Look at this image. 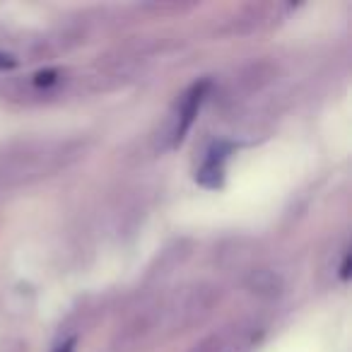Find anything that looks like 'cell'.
Here are the masks:
<instances>
[{
	"instance_id": "5",
	"label": "cell",
	"mask_w": 352,
	"mask_h": 352,
	"mask_svg": "<svg viewBox=\"0 0 352 352\" xmlns=\"http://www.w3.org/2000/svg\"><path fill=\"white\" fill-rule=\"evenodd\" d=\"M283 278L270 268H254L246 275V289L261 299H275L283 292Z\"/></svg>"
},
{
	"instance_id": "2",
	"label": "cell",
	"mask_w": 352,
	"mask_h": 352,
	"mask_svg": "<svg viewBox=\"0 0 352 352\" xmlns=\"http://www.w3.org/2000/svg\"><path fill=\"white\" fill-rule=\"evenodd\" d=\"M208 89H210V80H201V82L191 85V87L182 94V99L174 104L171 113L166 116L164 126H162L160 135H157V150L160 152L171 150V147H176L186 138V133L191 131L193 121H196L203 99L208 97Z\"/></svg>"
},
{
	"instance_id": "4",
	"label": "cell",
	"mask_w": 352,
	"mask_h": 352,
	"mask_svg": "<svg viewBox=\"0 0 352 352\" xmlns=\"http://www.w3.org/2000/svg\"><path fill=\"white\" fill-rule=\"evenodd\" d=\"M232 152V145H227V142L217 140L215 145L208 150L206 160H203V164L198 166L196 171V182L201 184V186L206 188H220L222 186V179H225V162L227 157H230Z\"/></svg>"
},
{
	"instance_id": "3",
	"label": "cell",
	"mask_w": 352,
	"mask_h": 352,
	"mask_svg": "<svg viewBox=\"0 0 352 352\" xmlns=\"http://www.w3.org/2000/svg\"><path fill=\"white\" fill-rule=\"evenodd\" d=\"M273 78H275V68L270 63H265V60L251 63L234 75L230 89H227V97H230L232 102L244 99V97H254V94H258L265 85L273 82Z\"/></svg>"
},
{
	"instance_id": "1",
	"label": "cell",
	"mask_w": 352,
	"mask_h": 352,
	"mask_svg": "<svg viewBox=\"0 0 352 352\" xmlns=\"http://www.w3.org/2000/svg\"><path fill=\"white\" fill-rule=\"evenodd\" d=\"M220 304V287L210 283H196L176 289L160 302V321L164 336L196 328L212 314Z\"/></svg>"
},
{
	"instance_id": "9",
	"label": "cell",
	"mask_w": 352,
	"mask_h": 352,
	"mask_svg": "<svg viewBox=\"0 0 352 352\" xmlns=\"http://www.w3.org/2000/svg\"><path fill=\"white\" fill-rule=\"evenodd\" d=\"M75 345H78V336H68L60 342H56L54 352H75Z\"/></svg>"
},
{
	"instance_id": "7",
	"label": "cell",
	"mask_w": 352,
	"mask_h": 352,
	"mask_svg": "<svg viewBox=\"0 0 352 352\" xmlns=\"http://www.w3.org/2000/svg\"><path fill=\"white\" fill-rule=\"evenodd\" d=\"M227 350V338L225 336H210L201 340L191 352H225Z\"/></svg>"
},
{
	"instance_id": "6",
	"label": "cell",
	"mask_w": 352,
	"mask_h": 352,
	"mask_svg": "<svg viewBox=\"0 0 352 352\" xmlns=\"http://www.w3.org/2000/svg\"><path fill=\"white\" fill-rule=\"evenodd\" d=\"M186 256H188V251L184 249V244H179V241L171 244V246H166V249L160 254V258H157V263L152 265L150 278H164V275H169L176 265L186 258Z\"/></svg>"
},
{
	"instance_id": "8",
	"label": "cell",
	"mask_w": 352,
	"mask_h": 352,
	"mask_svg": "<svg viewBox=\"0 0 352 352\" xmlns=\"http://www.w3.org/2000/svg\"><path fill=\"white\" fill-rule=\"evenodd\" d=\"M338 278L345 283L347 278H350V254H347V249H342L340 254V265H338Z\"/></svg>"
}]
</instances>
